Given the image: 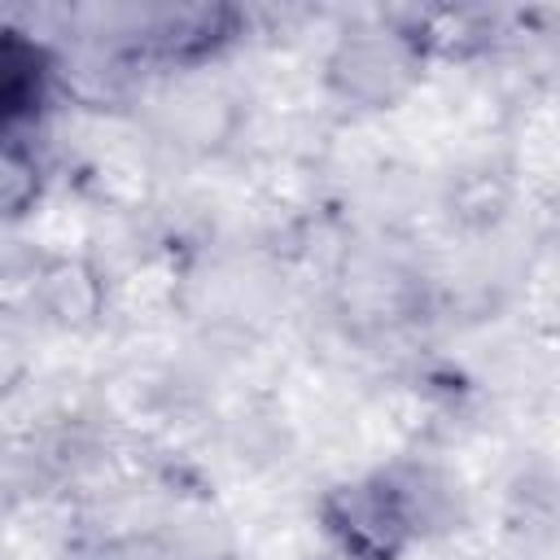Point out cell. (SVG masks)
I'll use <instances>...</instances> for the list:
<instances>
[{
	"label": "cell",
	"instance_id": "1",
	"mask_svg": "<svg viewBox=\"0 0 560 560\" xmlns=\"http://www.w3.org/2000/svg\"><path fill=\"white\" fill-rule=\"evenodd\" d=\"M407 490L411 486H398L394 472L341 486L324 499L328 529L359 560H394L416 538V503L407 499Z\"/></svg>",
	"mask_w": 560,
	"mask_h": 560
},
{
	"label": "cell",
	"instance_id": "2",
	"mask_svg": "<svg viewBox=\"0 0 560 560\" xmlns=\"http://www.w3.org/2000/svg\"><path fill=\"white\" fill-rule=\"evenodd\" d=\"M420 70L416 44L389 31H359L346 35L328 61V79L341 96L359 105H394Z\"/></svg>",
	"mask_w": 560,
	"mask_h": 560
},
{
	"label": "cell",
	"instance_id": "3",
	"mask_svg": "<svg viewBox=\"0 0 560 560\" xmlns=\"http://www.w3.org/2000/svg\"><path fill=\"white\" fill-rule=\"evenodd\" d=\"M39 101V52L13 35H0V127L31 114Z\"/></svg>",
	"mask_w": 560,
	"mask_h": 560
},
{
	"label": "cell",
	"instance_id": "4",
	"mask_svg": "<svg viewBox=\"0 0 560 560\" xmlns=\"http://www.w3.org/2000/svg\"><path fill=\"white\" fill-rule=\"evenodd\" d=\"M35 188H39L35 158L0 136V214H22L35 201Z\"/></svg>",
	"mask_w": 560,
	"mask_h": 560
},
{
	"label": "cell",
	"instance_id": "5",
	"mask_svg": "<svg viewBox=\"0 0 560 560\" xmlns=\"http://www.w3.org/2000/svg\"><path fill=\"white\" fill-rule=\"evenodd\" d=\"M31 368V354H26V341L13 324L0 319V394H9Z\"/></svg>",
	"mask_w": 560,
	"mask_h": 560
},
{
	"label": "cell",
	"instance_id": "6",
	"mask_svg": "<svg viewBox=\"0 0 560 560\" xmlns=\"http://www.w3.org/2000/svg\"><path fill=\"white\" fill-rule=\"evenodd\" d=\"M101 560H105V556H101ZM109 560H162V556H149V547H136L131 556H114V551H109Z\"/></svg>",
	"mask_w": 560,
	"mask_h": 560
}]
</instances>
